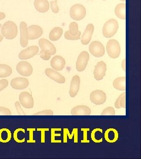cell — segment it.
Segmentation results:
<instances>
[{
	"label": "cell",
	"mask_w": 141,
	"mask_h": 159,
	"mask_svg": "<svg viewBox=\"0 0 141 159\" xmlns=\"http://www.w3.org/2000/svg\"><path fill=\"white\" fill-rule=\"evenodd\" d=\"M1 33L7 40L14 39L18 34L17 25L11 21H7L2 26Z\"/></svg>",
	"instance_id": "obj_1"
},
{
	"label": "cell",
	"mask_w": 141,
	"mask_h": 159,
	"mask_svg": "<svg viewBox=\"0 0 141 159\" xmlns=\"http://www.w3.org/2000/svg\"><path fill=\"white\" fill-rule=\"evenodd\" d=\"M119 24L115 19H110L104 24L102 29V34L105 38H111L118 31Z\"/></svg>",
	"instance_id": "obj_2"
},
{
	"label": "cell",
	"mask_w": 141,
	"mask_h": 159,
	"mask_svg": "<svg viewBox=\"0 0 141 159\" xmlns=\"http://www.w3.org/2000/svg\"><path fill=\"white\" fill-rule=\"evenodd\" d=\"M108 54L112 58H117L121 54V47L118 41L116 40H110L106 46Z\"/></svg>",
	"instance_id": "obj_3"
},
{
	"label": "cell",
	"mask_w": 141,
	"mask_h": 159,
	"mask_svg": "<svg viewBox=\"0 0 141 159\" xmlns=\"http://www.w3.org/2000/svg\"><path fill=\"white\" fill-rule=\"evenodd\" d=\"M70 17L75 21L82 20L86 16V10L84 6L79 4H75L71 7L69 11Z\"/></svg>",
	"instance_id": "obj_4"
},
{
	"label": "cell",
	"mask_w": 141,
	"mask_h": 159,
	"mask_svg": "<svg viewBox=\"0 0 141 159\" xmlns=\"http://www.w3.org/2000/svg\"><path fill=\"white\" fill-rule=\"evenodd\" d=\"M81 33L78 30V25L75 22H72L69 25V30L64 34V37L68 40H78L81 39Z\"/></svg>",
	"instance_id": "obj_5"
},
{
	"label": "cell",
	"mask_w": 141,
	"mask_h": 159,
	"mask_svg": "<svg viewBox=\"0 0 141 159\" xmlns=\"http://www.w3.org/2000/svg\"><path fill=\"white\" fill-rule=\"evenodd\" d=\"M89 51L92 56L97 58L103 57L105 54L104 46L98 41H94L90 43Z\"/></svg>",
	"instance_id": "obj_6"
},
{
	"label": "cell",
	"mask_w": 141,
	"mask_h": 159,
	"mask_svg": "<svg viewBox=\"0 0 141 159\" xmlns=\"http://www.w3.org/2000/svg\"><path fill=\"white\" fill-rule=\"evenodd\" d=\"M90 59L89 53L86 51H82L79 54L77 63H76V69L78 71L82 72L84 71L86 67L87 64Z\"/></svg>",
	"instance_id": "obj_7"
},
{
	"label": "cell",
	"mask_w": 141,
	"mask_h": 159,
	"mask_svg": "<svg viewBox=\"0 0 141 159\" xmlns=\"http://www.w3.org/2000/svg\"><path fill=\"white\" fill-rule=\"evenodd\" d=\"M39 51V48L36 46H29L24 49L19 53L18 57L20 60H25L36 56Z\"/></svg>",
	"instance_id": "obj_8"
},
{
	"label": "cell",
	"mask_w": 141,
	"mask_h": 159,
	"mask_svg": "<svg viewBox=\"0 0 141 159\" xmlns=\"http://www.w3.org/2000/svg\"><path fill=\"white\" fill-rule=\"evenodd\" d=\"M17 72L24 77L30 76L33 74V68L27 61H21L17 64L16 66Z\"/></svg>",
	"instance_id": "obj_9"
},
{
	"label": "cell",
	"mask_w": 141,
	"mask_h": 159,
	"mask_svg": "<svg viewBox=\"0 0 141 159\" xmlns=\"http://www.w3.org/2000/svg\"><path fill=\"white\" fill-rule=\"evenodd\" d=\"M90 100L95 105H101L106 102L107 96L104 91L96 90L90 93Z\"/></svg>",
	"instance_id": "obj_10"
},
{
	"label": "cell",
	"mask_w": 141,
	"mask_h": 159,
	"mask_svg": "<svg viewBox=\"0 0 141 159\" xmlns=\"http://www.w3.org/2000/svg\"><path fill=\"white\" fill-rule=\"evenodd\" d=\"M19 102L25 108H32L34 107V100L28 92H23L19 96Z\"/></svg>",
	"instance_id": "obj_11"
},
{
	"label": "cell",
	"mask_w": 141,
	"mask_h": 159,
	"mask_svg": "<svg viewBox=\"0 0 141 159\" xmlns=\"http://www.w3.org/2000/svg\"><path fill=\"white\" fill-rule=\"evenodd\" d=\"M107 71V64L104 61H99L95 66L94 71V78L97 81L101 80L105 75Z\"/></svg>",
	"instance_id": "obj_12"
},
{
	"label": "cell",
	"mask_w": 141,
	"mask_h": 159,
	"mask_svg": "<svg viewBox=\"0 0 141 159\" xmlns=\"http://www.w3.org/2000/svg\"><path fill=\"white\" fill-rule=\"evenodd\" d=\"M45 75L50 78L51 79L54 80L58 83L63 84L65 82V78L60 74L59 72H58L56 70L52 69V68H46L45 70Z\"/></svg>",
	"instance_id": "obj_13"
},
{
	"label": "cell",
	"mask_w": 141,
	"mask_h": 159,
	"mask_svg": "<svg viewBox=\"0 0 141 159\" xmlns=\"http://www.w3.org/2000/svg\"><path fill=\"white\" fill-rule=\"evenodd\" d=\"M20 44L23 47H26L28 45V26L25 22L22 21L20 25Z\"/></svg>",
	"instance_id": "obj_14"
},
{
	"label": "cell",
	"mask_w": 141,
	"mask_h": 159,
	"mask_svg": "<svg viewBox=\"0 0 141 159\" xmlns=\"http://www.w3.org/2000/svg\"><path fill=\"white\" fill-rule=\"evenodd\" d=\"M10 84L15 90H23L28 87L29 81L24 77H17L12 80Z\"/></svg>",
	"instance_id": "obj_15"
},
{
	"label": "cell",
	"mask_w": 141,
	"mask_h": 159,
	"mask_svg": "<svg viewBox=\"0 0 141 159\" xmlns=\"http://www.w3.org/2000/svg\"><path fill=\"white\" fill-rule=\"evenodd\" d=\"M28 40H35L43 34L42 29L37 25H32L28 27Z\"/></svg>",
	"instance_id": "obj_16"
},
{
	"label": "cell",
	"mask_w": 141,
	"mask_h": 159,
	"mask_svg": "<svg viewBox=\"0 0 141 159\" xmlns=\"http://www.w3.org/2000/svg\"><path fill=\"white\" fill-rule=\"evenodd\" d=\"M81 80L78 75H74L71 81L69 94L71 97L77 96L80 88Z\"/></svg>",
	"instance_id": "obj_17"
},
{
	"label": "cell",
	"mask_w": 141,
	"mask_h": 159,
	"mask_svg": "<svg viewBox=\"0 0 141 159\" xmlns=\"http://www.w3.org/2000/svg\"><path fill=\"white\" fill-rule=\"evenodd\" d=\"M94 31V26L92 24H89L86 25V29L81 38V43L83 45H88L90 42L92 35Z\"/></svg>",
	"instance_id": "obj_18"
},
{
	"label": "cell",
	"mask_w": 141,
	"mask_h": 159,
	"mask_svg": "<svg viewBox=\"0 0 141 159\" xmlns=\"http://www.w3.org/2000/svg\"><path fill=\"white\" fill-rule=\"evenodd\" d=\"M50 65L54 70L56 71H61L65 66V60L60 56H55L52 58Z\"/></svg>",
	"instance_id": "obj_19"
},
{
	"label": "cell",
	"mask_w": 141,
	"mask_h": 159,
	"mask_svg": "<svg viewBox=\"0 0 141 159\" xmlns=\"http://www.w3.org/2000/svg\"><path fill=\"white\" fill-rule=\"evenodd\" d=\"M38 44L41 50L49 51L51 56L54 55L56 53V48L50 41L45 39H41L39 40Z\"/></svg>",
	"instance_id": "obj_20"
},
{
	"label": "cell",
	"mask_w": 141,
	"mask_h": 159,
	"mask_svg": "<svg viewBox=\"0 0 141 159\" xmlns=\"http://www.w3.org/2000/svg\"><path fill=\"white\" fill-rule=\"evenodd\" d=\"M71 114L73 116H89L91 114V110L88 106H77L71 110Z\"/></svg>",
	"instance_id": "obj_21"
},
{
	"label": "cell",
	"mask_w": 141,
	"mask_h": 159,
	"mask_svg": "<svg viewBox=\"0 0 141 159\" xmlns=\"http://www.w3.org/2000/svg\"><path fill=\"white\" fill-rule=\"evenodd\" d=\"M104 137L107 142L110 143L116 142L118 140V132L115 129H108L105 132Z\"/></svg>",
	"instance_id": "obj_22"
},
{
	"label": "cell",
	"mask_w": 141,
	"mask_h": 159,
	"mask_svg": "<svg viewBox=\"0 0 141 159\" xmlns=\"http://www.w3.org/2000/svg\"><path fill=\"white\" fill-rule=\"evenodd\" d=\"M34 7L37 11L44 13L50 9V4L48 0H35Z\"/></svg>",
	"instance_id": "obj_23"
},
{
	"label": "cell",
	"mask_w": 141,
	"mask_h": 159,
	"mask_svg": "<svg viewBox=\"0 0 141 159\" xmlns=\"http://www.w3.org/2000/svg\"><path fill=\"white\" fill-rule=\"evenodd\" d=\"M113 87L119 91L126 90V77H119L117 78L113 82Z\"/></svg>",
	"instance_id": "obj_24"
},
{
	"label": "cell",
	"mask_w": 141,
	"mask_h": 159,
	"mask_svg": "<svg viewBox=\"0 0 141 159\" xmlns=\"http://www.w3.org/2000/svg\"><path fill=\"white\" fill-rule=\"evenodd\" d=\"M115 14L116 16L121 20L126 19V4L125 3H120L116 6L115 9Z\"/></svg>",
	"instance_id": "obj_25"
},
{
	"label": "cell",
	"mask_w": 141,
	"mask_h": 159,
	"mask_svg": "<svg viewBox=\"0 0 141 159\" xmlns=\"http://www.w3.org/2000/svg\"><path fill=\"white\" fill-rule=\"evenodd\" d=\"M63 33V30L61 27H56L52 29L50 31L49 34V39L50 40L53 41H55L59 40Z\"/></svg>",
	"instance_id": "obj_26"
},
{
	"label": "cell",
	"mask_w": 141,
	"mask_h": 159,
	"mask_svg": "<svg viewBox=\"0 0 141 159\" xmlns=\"http://www.w3.org/2000/svg\"><path fill=\"white\" fill-rule=\"evenodd\" d=\"M11 139V133L8 129H2L0 130V142L7 143Z\"/></svg>",
	"instance_id": "obj_27"
},
{
	"label": "cell",
	"mask_w": 141,
	"mask_h": 159,
	"mask_svg": "<svg viewBox=\"0 0 141 159\" xmlns=\"http://www.w3.org/2000/svg\"><path fill=\"white\" fill-rule=\"evenodd\" d=\"M12 68L7 64H0V78H6L11 75Z\"/></svg>",
	"instance_id": "obj_28"
},
{
	"label": "cell",
	"mask_w": 141,
	"mask_h": 159,
	"mask_svg": "<svg viewBox=\"0 0 141 159\" xmlns=\"http://www.w3.org/2000/svg\"><path fill=\"white\" fill-rule=\"evenodd\" d=\"M115 107L117 109L126 108V93L121 94L115 102Z\"/></svg>",
	"instance_id": "obj_29"
},
{
	"label": "cell",
	"mask_w": 141,
	"mask_h": 159,
	"mask_svg": "<svg viewBox=\"0 0 141 159\" xmlns=\"http://www.w3.org/2000/svg\"><path fill=\"white\" fill-rule=\"evenodd\" d=\"M56 131H61V129H51V143H61V140H56L55 137L61 136L60 134H56Z\"/></svg>",
	"instance_id": "obj_30"
},
{
	"label": "cell",
	"mask_w": 141,
	"mask_h": 159,
	"mask_svg": "<svg viewBox=\"0 0 141 159\" xmlns=\"http://www.w3.org/2000/svg\"><path fill=\"white\" fill-rule=\"evenodd\" d=\"M101 115L102 116H115V111L112 107H108L102 111Z\"/></svg>",
	"instance_id": "obj_31"
},
{
	"label": "cell",
	"mask_w": 141,
	"mask_h": 159,
	"mask_svg": "<svg viewBox=\"0 0 141 159\" xmlns=\"http://www.w3.org/2000/svg\"><path fill=\"white\" fill-rule=\"evenodd\" d=\"M101 129H99V128H97V129H95L94 130H93L91 132V134H90V136H91V139L92 140V141L94 143H101L102 142V138H101V139H98L96 138V137H95V134H96V132L100 130Z\"/></svg>",
	"instance_id": "obj_32"
},
{
	"label": "cell",
	"mask_w": 141,
	"mask_h": 159,
	"mask_svg": "<svg viewBox=\"0 0 141 159\" xmlns=\"http://www.w3.org/2000/svg\"><path fill=\"white\" fill-rule=\"evenodd\" d=\"M40 57L44 60H49L51 58V53L49 51L41 50L40 52Z\"/></svg>",
	"instance_id": "obj_33"
},
{
	"label": "cell",
	"mask_w": 141,
	"mask_h": 159,
	"mask_svg": "<svg viewBox=\"0 0 141 159\" xmlns=\"http://www.w3.org/2000/svg\"><path fill=\"white\" fill-rule=\"evenodd\" d=\"M50 6H51V10L54 13L56 14L59 12V7L57 4V0L51 1Z\"/></svg>",
	"instance_id": "obj_34"
},
{
	"label": "cell",
	"mask_w": 141,
	"mask_h": 159,
	"mask_svg": "<svg viewBox=\"0 0 141 159\" xmlns=\"http://www.w3.org/2000/svg\"><path fill=\"white\" fill-rule=\"evenodd\" d=\"M54 113L51 110H45L43 111H41L37 113L34 114V116H51L53 115Z\"/></svg>",
	"instance_id": "obj_35"
},
{
	"label": "cell",
	"mask_w": 141,
	"mask_h": 159,
	"mask_svg": "<svg viewBox=\"0 0 141 159\" xmlns=\"http://www.w3.org/2000/svg\"><path fill=\"white\" fill-rule=\"evenodd\" d=\"M15 107L17 110V113L18 115H21V116H25V113H24V110L21 108V105L20 102H16L15 103Z\"/></svg>",
	"instance_id": "obj_36"
},
{
	"label": "cell",
	"mask_w": 141,
	"mask_h": 159,
	"mask_svg": "<svg viewBox=\"0 0 141 159\" xmlns=\"http://www.w3.org/2000/svg\"><path fill=\"white\" fill-rule=\"evenodd\" d=\"M20 131H22V132H24V133H25V130L23 129H17L16 130L14 131V140L17 142V143H23L24 142V141H25V139H24L23 140H20L18 138V132H20Z\"/></svg>",
	"instance_id": "obj_37"
},
{
	"label": "cell",
	"mask_w": 141,
	"mask_h": 159,
	"mask_svg": "<svg viewBox=\"0 0 141 159\" xmlns=\"http://www.w3.org/2000/svg\"><path fill=\"white\" fill-rule=\"evenodd\" d=\"M73 136V133H72V134H70L69 131L67 129H64V142H67V136H68L69 139H72Z\"/></svg>",
	"instance_id": "obj_38"
},
{
	"label": "cell",
	"mask_w": 141,
	"mask_h": 159,
	"mask_svg": "<svg viewBox=\"0 0 141 159\" xmlns=\"http://www.w3.org/2000/svg\"><path fill=\"white\" fill-rule=\"evenodd\" d=\"M11 115V112L8 108L0 107V116H9Z\"/></svg>",
	"instance_id": "obj_39"
},
{
	"label": "cell",
	"mask_w": 141,
	"mask_h": 159,
	"mask_svg": "<svg viewBox=\"0 0 141 159\" xmlns=\"http://www.w3.org/2000/svg\"><path fill=\"white\" fill-rule=\"evenodd\" d=\"M8 85V81L6 79H2L0 80V91L4 90Z\"/></svg>",
	"instance_id": "obj_40"
},
{
	"label": "cell",
	"mask_w": 141,
	"mask_h": 159,
	"mask_svg": "<svg viewBox=\"0 0 141 159\" xmlns=\"http://www.w3.org/2000/svg\"><path fill=\"white\" fill-rule=\"evenodd\" d=\"M81 130L84 131V140L81 141L82 143H90V141L87 139V133L88 131L90 130V129L85 128V129H82Z\"/></svg>",
	"instance_id": "obj_41"
},
{
	"label": "cell",
	"mask_w": 141,
	"mask_h": 159,
	"mask_svg": "<svg viewBox=\"0 0 141 159\" xmlns=\"http://www.w3.org/2000/svg\"><path fill=\"white\" fill-rule=\"evenodd\" d=\"M27 130L29 131V140L27 141L28 143H35V140H33V131L35 130V129H28Z\"/></svg>",
	"instance_id": "obj_42"
},
{
	"label": "cell",
	"mask_w": 141,
	"mask_h": 159,
	"mask_svg": "<svg viewBox=\"0 0 141 159\" xmlns=\"http://www.w3.org/2000/svg\"><path fill=\"white\" fill-rule=\"evenodd\" d=\"M37 130L41 131V143L45 142V131L49 130V129H38Z\"/></svg>",
	"instance_id": "obj_43"
},
{
	"label": "cell",
	"mask_w": 141,
	"mask_h": 159,
	"mask_svg": "<svg viewBox=\"0 0 141 159\" xmlns=\"http://www.w3.org/2000/svg\"><path fill=\"white\" fill-rule=\"evenodd\" d=\"M73 133L74 135V143H78V129H73Z\"/></svg>",
	"instance_id": "obj_44"
},
{
	"label": "cell",
	"mask_w": 141,
	"mask_h": 159,
	"mask_svg": "<svg viewBox=\"0 0 141 159\" xmlns=\"http://www.w3.org/2000/svg\"><path fill=\"white\" fill-rule=\"evenodd\" d=\"M122 68L124 71H126V58H124L122 63Z\"/></svg>",
	"instance_id": "obj_45"
},
{
	"label": "cell",
	"mask_w": 141,
	"mask_h": 159,
	"mask_svg": "<svg viewBox=\"0 0 141 159\" xmlns=\"http://www.w3.org/2000/svg\"><path fill=\"white\" fill-rule=\"evenodd\" d=\"M6 18V14L4 12H0V20H2Z\"/></svg>",
	"instance_id": "obj_46"
},
{
	"label": "cell",
	"mask_w": 141,
	"mask_h": 159,
	"mask_svg": "<svg viewBox=\"0 0 141 159\" xmlns=\"http://www.w3.org/2000/svg\"><path fill=\"white\" fill-rule=\"evenodd\" d=\"M1 28H2V25H1V24H0V43L2 41L3 38H4V36L2 35V34L1 33Z\"/></svg>",
	"instance_id": "obj_47"
},
{
	"label": "cell",
	"mask_w": 141,
	"mask_h": 159,
	"mask_svg": "<svg viewBox=\"0 0 141 159\" xmlns=\"http://www.w3.org/2000/svg\"><path fill=\"white\" fill-rule=\"evenodd\" d=\"M120 1H123V2H125L126 0H120Z\"/></svg>",
	"instance_id": "obj_48"
},
{
	"label": "cell",
	"mask_w": 141,
	"mask_h": 159,
	"mask_svg": "<svg viewBox=\"0 0 141 159\" xmlns=\"http://www.w3.org/2000/svg\"><path fill=\"white\" fill-rule=\"evenodd\" d=\"M103 1H106V0H103Z\"/></svg>",
	"instance_id": "obj_49"
}]
</instances>
